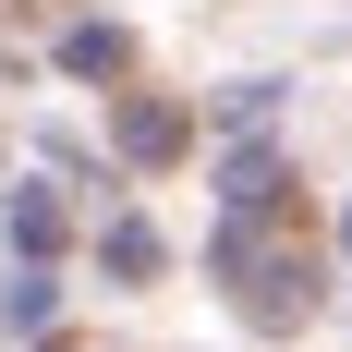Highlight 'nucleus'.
Returning a JSON list of instances; mask_svg holds the SVG:
<instances>
[{
  "mask_svg": "<svg viewBox=\"0 0 352 352\" xmlns=\"http://www.w3.org/2000/svg\"><path fill=\"white\" fill-rule=\"evenodd\" d=\"M207 267H219V292H231V316H243V328H267V340H292V328L316 316V231H304V207L219 219Z\"/></svg>",
  "mask_w": 352,
  "mask_h": 352,
  "instance_id": "1",
  "label": "nucleus"
},
{
  "mask_svg": "<svg viewBox=\"0 0 352 352\" xmlns=\"http://www.w3.org/2000/svg\"><path fill=\"white\" fill-rule=\"evenodd\" d=\"M255 207H292V158L280 146H231L219 158V219H255Z\"/></svg>",
  "mask_w": 352,
  "mask_h": 352,
  "instance_id": "2",
  "label": "nucleus"
},
{
  "mask_svg": "<svg viewBox=\"0 0 352 352\" xmlns=\"http://www.w3.org/2000/svg\"><path fill=\"white\" fill-rule=\"evenodd\" d=\"M109 134H122V158H134V170H170L182 146H195V122H182L170 98H122V109H109Z\"/></svg>",
  "mask_w": 352,
  "mask_h": 352,
  "instance_id": "3",
  "label": "nucleus"
},
{
  "mask_svg": "<svg viewBox=\"0 0 352 352\" xmlns=\"http://www.w3.org/2000/svg\"><path fill=\"white\" fill-rule=\"evenodd\" d=\"M98 267H109V280H158V231H146V219H109V231H98Z\"/></svg>",
  "mask_w": 352,
  "mask_h": 352,
  "instance_id": "4",
  "label": "nucleus"
},
{
  "mask_svg": "<svg viewBox=\"0 0 352 352\" xmlns=\"http://www.w3.org/2000/svg\"><path fill=\"white\" fill-rule=\"evenodd\" d=\"M12 243H25V255L61 243V195H49V182H12Z\"/></svg>",
  "mask_w": 352,
  "mask_h": 352,
  "instance_id": "5",
  "label": "nucleus"
},
{
  "mask_svg": "<svg viewBox=\"0 0 352 352\" xmlns=\"http://www.w3.org/2000/svg\"><path fill=\"white\" fill-rule=\"evenodd\" d=\"M122 61H134L122 25H73V36H61V73H122Z\"/></svg>",
  "mask_w": 352,
  "mask_h": 352,
  "instance_id": "6",
  "label": "nucleus"
},
{
  "mask_svg": "<svg viewBox=\"0 0 352 352\" xmlns=\"http://www.w3.org/2000/svg\"><path fill=\"white\" fill-rule=\"evenodd\" d=\"M340 243H352V219H340Z\"/></svg>",
  "mask_w": 352,
  "mask_h": 352,
  "instance_id": "7",
  "label": "nucleus"
}]
</instances>
